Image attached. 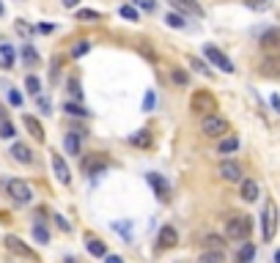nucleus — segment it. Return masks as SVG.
Returning <instances> with one entry per match:
<instances>
[{
    "mask_svg": "<svg viewBox=\"0 0 280 263\" xmlns=\"http://www.w3.org/2000/svg\"><path fill=\"white\" fill-rule=\"evenodd\" d=\"M190 110L198 115H214L217 113V99H214V93H209V91H195L193 96H190Z\"/></svg>",
    "mask_w": 280,
    "mask_h": 263,
    "instance_id": "obj_1",
    "label": "nucleus"
},
{
    "mask_svg": "<svg viewBox=\"0 0 280 263\" xmlns=\"http://www.w3.org/2000/svg\"><path fill=\"white\" fill-rule=\"evenodd\" d=\"M226 236L231 241H247L250 238V217H231L226 222Z\"/></svg>",
    "mask_w": 280,
    "mask_h": 263,
    "instance_id": "obj_2",
    "label": "nucleus"
},
{
    "mask_svg": "<svg viewBox=\"0 0 280 263\" xmlns=\"http://www.w3.org/2000/svg\"><path fill=\"white\" fill-rule=\"evenodd\" d=\"M6 192H9V197L17 206H28L30 200H33L30 187L25 184V181H20V178H9V181H6Z\"/></svg>",
    "mask_w": 280,
    "mask_h": 263,
    "instance_id": "obj_3",
    "label": "nucleus"
},
{
    "mask_svg": "<svg viewBox=\"0 0 280 263\" xmlns=\"http://www.w3.org/2000/svg\"><path fill=\"white\" fill-rule=\"evenodd\" d=\"M203 55H206V60H209L212 66H217L220 71H226V74H234V71H236V66L231 63V58L222 50H217L214 44H206L203 47Z\"/></svg>",
    "mask_w": 280,
    "mask_h": 263,
    "instance_id": "obj_4",
    "label": "nucleus"
},
{
    "mask_svg": "<svg viewBox=\"0 0 280 263\" xmlns=\"http://www.w3.org/2000/svg\"><path fill=\"white\" fill-rule=\"evenodd\" d=\"M201 132L206 134V137H222V134L231 132V124L226 121V118H220L217 113H214V115H206V118H203Z\"/></svg>",
    "mask_w": 280,
    "mask_h": 263,
    "instance_id": "obj_5",
    "label": "nucleus"
},
{
    "mask_svg": "<svg viewBox=\"0 0 280 263\" xmlns=\"http://www.w3.org/2000/svg\"><path fill=\"white\" fill-rule=\"evenodd\" d=\"M261 225H264V241H272L275 233H277V209H275V203H272V200L264 206Z\"/></svg>",
    "mask_w": 280,
    "mask_h": 263,
    "instance_id": "obj_6",
    "label": "nucleus"
},
{
    "mask_svg": "<svg viewBox=\"0 0 280 263\" xmlns=\"http://www.w3.org/2000/svg\"><path fill=\"white\" fill-rule=\"evenodd\" d=\"M107 170V156L105 154H88L83 159V173L91 175V178H97V175H102Z\"/></svg>",
    "mask_w": 280,
    "mask_h": 263,
    "instance_id": "obj_7",
    "label": "nucleus"
},
{
    "mask_svg": "<svg viewBox=\"0 0 280 263\" xmlns=\"http://www.w3.org/2000/svg\"><path fill=\"white\" fill-rule=\"evenodd\" d=\"M6 250H9L11 255H17V258H25V260H36V252L30 250V247L25 241H20V236H6L3 238Z\"/></svg>",
    "mask_w": 280,
    "mask_h": 263,
    "instance_id": "obj_8",
    "label": "nucleus"
},
{
    "mask_svg": "<svg viewBox=\"0 0 280 263\" xmlns=\"http://www.w3.org/2000/svg\"><path fill=\"white\" fill-rule=\"evenodd\" d=\"M146 181H148V187L154 189V195L159 197V200H167V197H171V184H167L165 175H159V173H148V175H146Z\"/></svg>",
    "mask_w": 280,
    "mask_h": 263,
    "instance_id": "obj_9",
    "label": "nucleus"
},
{
    "mask_svg": "<svg viewBox=\"0 0 280 263\" xmlns=\"http://www.w3.org/2000/svg\"><path fill=\"white\" fill-rule=\"evenodd\" d=\"M261 50L264 52H280V28H269L261 33Z\"/></svg>",
    "mask_w": 280,
    "mask_h": 263,
    "instance_id": "obj_10",
    "label": "nucleus"
},
{
    "mask_svg": "<svg viewBox=\"0 0 280 263\" xmlns=\"http://www.w3.org/2000/svg\"><path fill=\"white\" fill-rule=\"evenodd\" d=\"M217 173H220L222 181H228V184H236V181H242V167H239L236 162H222Z\"/></svg>",
    "mask_w": 280,
    "mask_h": 263,
    "instance_id": "obj_11",
    "label": "nucleus"
},
{
    "mask_svg": "<svg viewBox=\"0 0 280 263\" xmlns=\"http://www.w3.org/2000/svg\"><path fill=\"white\" fill-rule=\"evenodd\" d=\"M157 241H159V247H162V250H171V247L179 244V233H176L173 225H162V228H159Z\"/></svg>",
    "mask_w": 280,
    "mask_h": 263,
    "instance_id": "obj_12",
    "label": "nucleus"
},
{
    "mask_svg": "<svg viewBox=\"0 0 280 263\" xmlns=\"http://www.w3.org/2000/svg\"><path fill=\"white\" fill-rule=\"evenodd\" d=\"M171 9H176L179 14H193V17H203V9L195 0H171Z\"/></svg>",
    "mask_w": 280,
    "mask_h": 263,
    "instance_id": "obj_13",
    "label": "nucleus"
},
{
    "mask_svg": "<svg viewBox=\"0 0 280 263\" xmlns=\"http://www.w3.org/2000/svg\"><path fill=\"white\" fill-rule=\"evenodd\" d=\"M52 167H55V178H58L61 184H71V170H69V165L63 162L61 154H52Z\"/></svg>",
    "mask_w": 280,
    "mask_h": 263,
    "instance_id": "obj_14",
    "label": "nucleus"
},
{
    "mask_svg": "<svg viewBox=\"0 0 280 263\" xmlns=\"http://www.w3.org/2000/svg\"><path fill=\"white\" fill-rule=\"evenodd\" d=\"M22 124H25V129L30 132V137L39 140V143H44V126H42V121H39V118H33V115H22Z\"/></svg>",
    "mask_w": 280,
    "mask_h": 263,
    "instance_id": "obj_15",
    "label": "nucleus"
},
{
    "mask_svg": "<svg viewBox=\"0 0 280 263\" xmlns=\"http://www.w3.org/2000/svg\"><path fill=\"white\" fill-rule=\"evenodd\" d=\"M11 156L17 159V162H22V165L33 162V151H30L25 143H14V146H11Z\"/></svg>",
    "mask_w": 280,
    "mask_h": 263,
    "instance_id": "obj_16",
    "label": "nucleus"
},
{
    "mask_svg": "<svg viewBox=\"0 0 280 263\" xmlns=\"http://www.w3.org/2000/svg\"><path fill=\"white\" fill-rule=\"evenodd\" d=\"M151 143H154V137H151L148 129H138L129 137V146H135V148H151Z\"/></svg>",
    "mask_w": 280,
    "mask_h": 263,
    "instance_id": "obj_17",
    "label": "nucleus"
},
{
    "mask_svg": "<svg viewBox=\"0 0 280 263\" xmlns=\"http://www.w3.org/2000/svg\"><path fill=\"white\" fill-rule=\"evenodd\" d=\"M258 195H261L258 184H255L253 178H245V181H242V200L253 203V200H258Z\"/></svg>",
    "mask_w": 280,
    "mask_h": 263,
    "instance_id": "obj_18",
    "label": "nucleus"
},
{
    "mask_svg": "<svg viewBox=\"0 0 280 263\" xmlns=\"http://www.w3.org/2000/svg\"><path fill=\"white\" fill-rule=\"evenodd\" d=\"M63 113L71 115V118H88L91 110H88L85 105H77V102H63Z\"/></svg>",
    "mask_w": 280,
    "mask_h": 263,
    "instance_id": "obj_19",
    "label": "nucleus"
},
{
    "mask_svg": "<svg viewBox=\"0 0 280 263\" xmlns=\"http://www.w3.org/2000/svg\"><path fill=\"white\" fill-rule=\"evenodd\" d=\"M63 148H66V154H71V156H80L83 154V146H80V137L77 134H66V137H63Z\"/></svg>",
    "mask_w": 280,
    "mask_h": 263,
    "instance_id": "obj_20",
    "label": "nucleus"
},
{
    "mask_svg": "<svg viewBox=\"0 0 280 263\" xmlns=\"http://www.w3.org/2000/svg\"><path fill=\"white\" fill-rule=\"evenodd\" d=\"M253 258H255V247L250 241H245L236 252V263H253Z\"/></svg>",
    "mask_w": 280,
    "mask_h": 263,
    "instance_id": "obj_21",
    "label": "nucleus"
},
{
    "mask_svg": "<svg viewBox=\"0 0 280 263\" xmlns=\"http://www.w3.org/2000/svg\"><path fill=\"white\" fill-rule=\"evenodd\" d=\"M0 55H3V66H6V69H11V66H14V60H17V52H14V47H11V44H6V42H0Z\"/></svg>",
    "mask_w": 280,
    "mask_h": 263,
    "instance_id": "obj_22",
    "label": "nucleus"
},
{
    "mask_svg": "<svg viewBox=\"0 0 280 263\" xmlns=\"http://www.w3.org/2000/svg\"><path fill=\"white\" fill-rule=\"evenodd\" d=\"M88 252L94 255V258H105L107 255V247L99 241V238H88Z\"/></svg>",
    "mask_w": 280,
    "mask_h": 263,
    "instance_id": "obj_23",
    "label": "nucleus"
},
{
    "mask_svg": "<svg viewBox=\"0 0 280 263\" xmlns=\"http://www.w3.org/2000/svg\"><path fill=\"white\" fill-rule=\"evenodd\" d=\"M22 60H25V66H39V55L33 50V44H25L22 47Z\"/></svg>",
    "mask_w": 280,
    "mask_h": 263,
    "instance_id": "obj_24",
    "label": "nucleus"
},
{
    "mask_svg": "<svg viewBox=\"0 0 280 263\" xmlns=\"http://www.w3.org/2000/svg\"><path fill=\"white\" fill-rule=\"evenodd\" d=\"M217 151H220V154H234V151H239V137H226V140H220Z\"/></svg>",
    "mask_w": 280,
    "mask_h": 263,
    "instance_id": "obj_25",
    "label": "nucleus"
},
{
    "mask_svg": "<svg viewBox=\"0 0 280 263\" xmlns=\"http://www.w3.org/2000/svg\"><path fill=\"white\" fill-rule=\"evenodd\" d=\"M91 52V42L88 38H83V42H74V47H71V58H83V55H88Z\"/></svg>",
    "mask_w": 280,
    "mask_h": 263,
    "instance_id": "obj_26",
    "label": "nucleus"
},
{
    "mask_svg": "<svg viewBox=\"0 0 280 263\" xmlns=\"http://www.w3.org/2000/svg\"><path fill=\"white\" fill-rule=\"evenodd\" d=\"M66 88H69V93H71V99H83V88H80V79L74 77V74H71L69 79H66Z\"/></svg>",
    "mask_w": 280,
    "mask_h": 263,
    "instance_id": "obj_27",
    "label": "nucleus"
},
{
    "mask_svg": "<svg viewBox=\"0 0 280 263\" xmlns=\"http://www.w3.org/2000/svg\"><path fill=\"white\" fill-rule=\"evenodd\" d=\"M171 79H173L176 85H181V88L190 85V74H187L184 69H173V71H171Z\"/></svg>",
    "mask_w": 280,
    "mask_h": 263,
    "instance_id": "obj_28",
    "label": "nucleus"
},
{
    "mask_svg": "<svg viewBox=\"0 0 280 263\" xmlns=\"http://www.w3.org/2000/svg\"><path fill=\"white\" fill-rule=\"evenodd\" d=\"M14 134H17V129H14V124L9 121V118H3V121H0V137H3V140H11Z\"/></svg>",
    "mask_w": 280,
    "mask_h": 263,
    "instance_id": "obj_29",
    "label": "nucleus"
},
{
    "mask_svg": "<svg viewBox=\"0 0 280 263\" xmlns=\"http://www.w3.org/2000/svg\"><path fill=\"white\" fill-rule=\"evenodd\" d=\"M165 22H167V25H171V28H176V30H181L184 25H187V22H184V17H181L179 11H171V14H167V17H165Z\"/></svg>",
    "mask_w": 280,
    "mask_h": 263,
    "instance_id": "obj_30",
    "label": "nucleus"
},
{
    "mask_svg": "<svg viewBox=\"0 0 280 263\" xmlns=\"http://www.w3.org/2000/svg\"><path fill=\"white\" fill-rule=\"evenodd\" d=\"M203 244L209 247L212 252H222V247H226V241H222L220 236H206V238H203Z\"/></svg>",
    "mask_w": 280,
    "mask_h": 263,
    "instance_id": "obj_31",
    "label": "nucleus"
},
{
    "mask_svg": "<svg viewBox=\"0 0 280 263\" xmlns=\"http://www.w3.org/2000/svg\"><path fill=\"white\" fill-rule=\"evenodd\" d=\"M118 14H121L124 19H129V22H138V9H135L132 3H126V6H121V9H118Z\"/></svg>",
    "mask_w": 280,
    "mask_h": 263,
    "instance_id": "obj_32",
    "label": "nucleus"
},
{
    "mask_svg": "<svg viewBox=\"0 0 280 263\" xmlns=\"http://www.w3.org/2000/svg\"><path fill=\"white\" fill-rule=\"evenodd\" d=\"M33 238L39 244H47V241H50V230H47L44 225H33Z\"/></svg>",
    "mask_w": 280,
    "mask_h": 263,
    "instance_id": "obj_33",
    "label": "nucleus"
},
{
    "mask_svg": "<svg viewBox=\"0 0 280 263\" xmlns=\"http://www.w3.org/2000/svg\"><path fill=\"white\" fill-rule=\"evenodd\" d=\"M198 263H222V252H212V250H206L201 258H198Z\"/></svg>",
    "mask_w": 280,
    "mask_h": 263,
    "instance_id": "obj_34",
    "label": "nucleus"
},
{
    "mask_svg": "<svg viewBox=\"0 0 280 263\" xmlns=\"http://www.w3.org/2000/svg\"><path fill=\"white\" fill-rule=\"evenodd\" d=\"M25 88H28V93H33V96L42 93V83H39V77H33V74L25 79Z\"/></svg>",
    "mask_w": 280,
    "mask_h": 263,
    "instance_id": "obj_35",
    "label": "nucleus"
},
{
    "mask_svg": "<svg viewBox=\"0 0 280 263\" xmlns=\"http://www.w3.org/2000/svg\"><path fill=\"white\" fill-rule=\"evenodd\" d=\"M277 71H280V69H277L275 60H264V63H261V74H264V77H275Z\"/></svg>",
    "mask_w": 280,
    "mask_h": 263,
    "instance_id": "obj_36",
    "label": "nucleus"
},
{
    "mask_svg": "<svg viewBox=\"0 0 280 263\" xmlns=\"http://www.w3.org/2000/svg\"><path fill=\"white\" fill-rule=\"evenodd\" d=\"M154 105H157V93L148 91L146 99H143V113H151V110H154Z\"/></svg>",
    "mask_w": 280,
    "mask_h": 263,
    "instance_id": "obj_37",
    "label": "nucleus"
},
{
    "mask_svg": "<svg viewBox=\"0 0 280 263\" xmlns=\"http://www.w3.org/2000/svg\"><path fill=\"white\" fill-rule=\"evenodd\" d=\"M135 9H143V11H154L157 9V0H132Z\"/></svg>",
    "mask_w": 280,
    "mask_h": 263,
    "instance_id": "obj_38",
    "label": "nucleus"
},
{
    "mask_svg": "<svg viewBox=\"0 0 280 263\" xmlns=\"http://www.w3.org/2000/svg\"><path fill=\"white\" fill-rule=\"evenodd\" d=\"M77 19H102V14L94 11V9H80L77 11Z\"/></svg>",
    "mask_w": 280,
    "mask_h": 263,
    "instance_id": "obj_39",
    "label": "nucleus"
},
{
    "mask_svg": "<svg viewBox=\"0 0 280 263\" xmlns=\"http://www.w3.org/2000/svg\"><path fill=\"white\" fill-rule=\"evenodd\" d=\"M9 105L11 107H22V93L17 88H9Z\"/></svg>",
    "mask_w": 280,
    "mask_h": 263,
    "instance_id": "obj_40",
    "label": "nucleus"
},
{
    "mask_svg": "<svg viewBox=\"0 0 280 263\" xmlns=\"http://www.w3.org/2000/svg\"><path fill=\"white\" fill-rule=\"evenodd\" d=\"M113 228H116L118 233H121V236L126 238V241H129V236H132V225H129V222H116Z\"/></svg>",
    "mask_w": 280,
    "mask_h": 263,
    "instance_id": "obj_41",
    "label": "nucleus"
},
{
    "mask_svg": "<svg viewBox=\"0 0 280 263\" xmlns=\"http://www.w3.org/2000/svg\"><path fill=\"white\" fill-rule=\"evenodd\" d=\"M55 222H58V228H61V230H66V233L71 230V225L66 222V217H63V214H55Z\"/></svg>",
    "mask_w": 280,
    "mask_h": 263,
    "instance_id": "obj_42",
    "label": "nucleus"
},
{
    "mask_svg": "<svg viewBox=\"0 0 280 263\" xmlns=\"http://www.w3.org/2000/svg\"><path fill=\"white\" fill-rule=\"evenodd\" d=\"M247 6H250V9H267L269 6V0H245Z\"/></svg>",
    "mask_w": 280,
    "mask_h": 263,
    "instance_id": "obj_43",
    "label": "nucleus"
},
{
    "mask_svg": "<svg viewBox=\"0 0 280 263\" xmlns=\"http://www.w3.org/2000/svg\"><path fill=\"white\" fill-rule=\"evenodd\" d=\"M55 25H50V22H39L36 25V33H52Z\"/></svg>",
    "mask_w": 280,
    "mask_h": 263,
    "instance_id": "obj_44",
    "label": "nucleus"
},
{
    "mask_svg": "<svg viewBox=\"0 0 280 263\" xmlns=\"http://www.w3.org/2000/svg\"><path fill=\"white\" fill-rule=\"evenodd\" d=\"M190 63H193V66H195L198 71H203V74H209V69H206V63H203V60H198V58H190Z\"/></svg>",
    "mask_w": 280,
    "mask_h": 263,
    "instance_id": "obj_45",
    "label": "nucleus"
},
{
    "mask_svg": "<svg viewBox=\"0 0 280 263\" xmlns=\"http://www.w3.org/2000/svg\"><path fill=\"white\" fill-rule=\"evenodd\" d=\"M39 110H42V113H50V99L47 96H39Z\"/></svg>",
    "mask_w": 280,
    "mask_h": 263,
    "instance_id": "obj_46",
    "label": "nucleus"
},
{
    "mask_svg": "<svg viewBox=\"0 0 280 263\" xmlns=\"http://www.w3.org/2000/svg\"><path fill=\"white\" fill-rule=\"evenodd\" d=\"M17 30H20L22 36H30V28H28V25H25V22H22V19L17 22Z\"/></svg>",
    "mask_w": 280,
    "mask_h": 263,
    "instance_id": "obj_47",
    "label": "nucleus"
},
{
    "mask_svg": "<svg viewBox=\"0 0 280 263\" xmlns=\"http://www.w3.org/2000/svg\"><path fill=\"white\" fill-rule=\"evenodd\" d=\"M269 102H272V107H275L277 113H280V96H277V93H272V96H269Z\"/></svg>",
    "mask_w": 280,
    "mask_h": 263,
    "instance_id": "obj_48",
    "label": "nucleus"
},
{
    "mask_svg": "<svg viewBox=\"0 0 280 263\" xmlns=\"http://www.w3.org/2000/svg\"><path fill=\"white\" fill-rule=\"evenodd\" d=\"M105 263H124L118 255H105Z\"/></svg>",
    "mask_w": 280,
    "mask_h": 263,
    "instance_id": "obj_49",
    "label": "nucleus"
},
{
    "mask_svg": "<svg viewBox=\"0 0 280 263\" xmlns=\"http://www.w3.org/2000/svg\"><path fill=\"white\" fill-rule=\"evenodd\" d=\"M61 3H63V9H74L80 0H61Z\"/></svg>",
    "mask_w": 280,
    "mask_h": 263,
    "instance_id": "obj_50",
    "label": "nucleus"
},
{
    "mask_svg": "<svg viewBox=\"0 0 280 263\" xmlns=\"http://www.w3.org/2000/svg\"><path fill=\"white\" fill-rule=\"evenodd\" d=\"M3 118H6V110H3V105H0V121H3Z\"/></svg>",
    "mask_w": 280,
    "mask_h": 263,
    "instance_id": "obj_51",
    "label": "nucleus"
},
{
    "mask_svg": "<svg viewBox=\"0 0 280 263\" xmlns=\"http://www.w3.org/2000/svg\"><path fill=\"white\" fill-rule=\"evenodd\" d=\"M275 263H280V250L275 252Z\"/></svg>",
    "mask_w": 280,
    "mask_h": 263,
    "instance_id": "obj_52",
    "label": "nucleus"
},
{
    "mask_svg": "<svg viewBox=\"0 0 280 263\" xmlns=\"http://www.w3.org/2000/svg\"><path fill=\"white\" fill-rule=\"evenodd\" d=\"M3 11H6V9H3V3H0V17H3Z\"/></svg>",
    "mask_w": 280,
    "mask_h": 263,
    "instance_id": "obj_53",
    "label": "nucleus"
}]
</instances>
